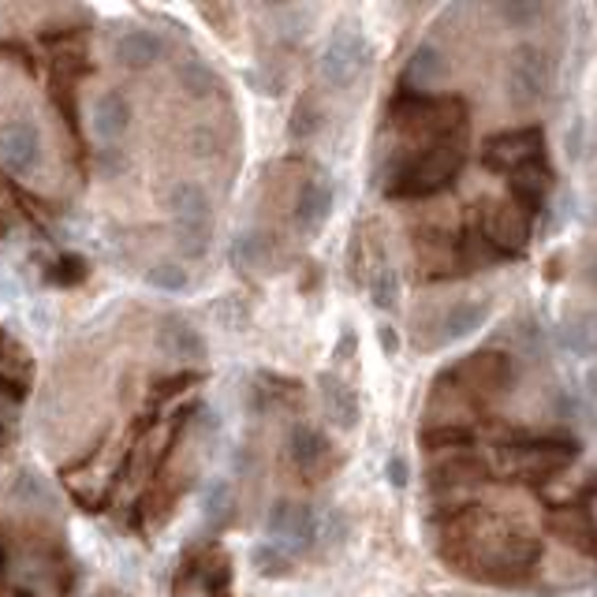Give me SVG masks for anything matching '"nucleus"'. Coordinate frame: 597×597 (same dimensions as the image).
<instances>
[{
	"mask_svg": "<svg viewBox=\"0 0 597 597\" xmlns=\"http://www.w3.org/2000/svg\"><path fill=\"white\" fill-rule=\"evenodd\" d=\"M366 64H370V45H366V38L358 34V26L340 23L333 31V38H329V45L321 49L318 71H321V79H325V87L347 90L366 71Z\"/></svg>",
	"mask_w": 597,
	"mask_h": 597,
	"instance_id": "3",
	"label": "nucleus"
},
{
	"mask_svg": "<svg viewBox=\"0 0 597 597\" xmlns=\"http://www.w3.org/2000/svg\"><path fill=\"white\" fill-rule=\"evenodd\" d=\"M277 262V246L269 232H239L232 243V265L239 273H269Z\"/></svg>",
	"mask_w": 597,
	"mask_h": 597,
	"instance_id": "20",
	"label": "nucleus"
},
{
	"mask_svg": "<svg viewBox=\"0 0 597 597\" xmlns=\"http://www.w3.org/2000/svg\"><path fill=\"white\" fill-rule=\"evenodd\" d=\"M378 336H381V344H384V352H397V344H400V340H397V333H392V325H378Z\"/></svg>",
	"mask_w": 597,
	"mask_h": 597,
	"instance_id": "39",
	"label": "nucleus"
},
{
	"mask_svg": "<svg viewBox=\"0 0 597 597\" xmlns=\"http://www.w3.org/2000/svg\"><path fill=\"white\" fill-rule=\"evenodd\" d=\"M549 191H553V172H549L546 161H530L519 172H512V195H516V206L523 214H538L546 206Z\"/></svg>",
	"mask_w": 597,
	"mask_h": 597,
	"instance_id": "16",
	"label": "nucleus"
},
{
	"mask_svg": "<svg viewBox=\"0 0 597 597\" xmlns=\"http://www.w3.org/2000/svg\"><path fill=\"white\" fill-rule=\"evenodd\" d=\"M504 87L508 101L516 108H535L549 97V57L538 45H519L504 71Z\"/></svg>",
	"mask_w": 597,
	"mask_h": 597,
	"instance_id": "4",
	"label": "nucleus"
},
{
	"mask_svg": "<svg viewBox=\"0 0 597 597\" xmlns=\"http://www.w3.org/2000/svg\"><path fill=\"white\" fill-rule=\"evenodd\" d=\"M541 556V541L535 535H523V530H512L493 541V549L485 553V567H493V578L501 583H516L538 564Z\"/></svg>",
	"mask_w": 597,
	"mask_h": 597,
	"instance_id": "7",
	"label": "nucleus"
},
{
	"mask_svg": "<svg viewBox=\"0 0 597 597\" xmlns=\"http://www.w3.org/2000/svg\"><path fill=\"white\" fill-rule=\"evenodd\" d=\"M485 478H490V467H485L482 456L456 452L429 467V490H463V485H478Z\"/></svg>",
	"mask_w": 597,
	"mask_h": 597,
	"instance_id": "14",
	"label": "nucleus"
},
{
	"mask_svg": "<svg viewBox=\"0 0 597 597\" xmlns=\"http://www.w3.org/2000/svg\"><path fill=\"white\" fill-rule=\"evenodd\" d=\"M594 220H597V206H594Z\"/></svg>",
	"mask_w": 597,
	"mask_h": 597,
	"instance_id": "42",
	"label": "nucleus"
},
{
	"mask_svg": "<svg viewBox=\"0 0 597 597\" xmlns=\"http://www.w3.org/2000/svg\"><path fill=\"white\" fill-rule=\"evenodd\" d=\"M586 277H590V288L597 291V259L590 262V269H586Z\"/></svg>",
	"mask_w": 597,
	"mask_h": 597,
	"instance_id": "40",
	"label": "nucleus"
},
{
	"mask_svg": "<svg viewBox=\"0 0 597 597\" xmlns=\"http://www.w3.org/2000/svg\"><path fill=\"white\" fill-rule=\"evenodd\" d=\"M418 445L426 452H467L474 445V429L456 426V422H437L418 434Z\"/></svg>",
	"mask_w": 597,
	"mask_h": 597,
	"instance_id": "25",
	"label": "nucleus"
},
{
	"mask_svg": "<svg viewBox=\"0 0 597 597\" xmlns=\"http://www.w3.org/2000/svg\"><path fill=\"white\" fill-rule=\"evenodd\" d=\"M370 299H374V307H381V310L397 307V302H400V273L389 269V265L374 269V277H370Z\"/></svg>",
	"mask_w": 597,
	"mask_h": 597,
	"instance_id": "30",
	"label": "nucleus"
},
{
	"mask_svg": "<svg viewBox=\"0 0 597 597\" xmlns=\"http://www.w3.org/2000/svg\"><path fill=\"white\" fill-rule=\"evenodd\" d=\"M135 108L119 90H101V94L90 101V131H94L97 142H119L127 131H131Z\"/></svg>",
	"mask_w": 597,
	"mask_h": 597,
	"instance_id": "10",
	"label": "nucleus"
},
{
	"mask_svg": "<svg viewBox=\"0 0 597 597\" xmlns=\"http://www.w3.org/2000/svg\"><path fill=\"white\" fill-rule=\"evenodd\" d=\"M42 158V135L34 124L15 119V124L0 127V164L8 172H31Z\"/></svg>",
	"mask_w": 597,
	"mask_h": 597,
	"instance_id": "11",
	"label": "nucleus"
},
{
	"mask_svg": "<svg viewBox=\"0 0 597 597\" xmlns=\"http://www.w3.org/2000/svg\"><path fill=\"white\" fill-rule=\"evenodd\" d=\"M445 378H467V384H482L485 392H508L516 384V363L501 352H478L452 366Z\"/></svg>",
	"mask_w": 597,
	"mask_h": 597,
	"instance_id": "9",
	"label": "nucleus"
},
{
	"mask_svg": "<svg viewBox=\"0 0 597 597\" xmlns=\"http://www.w3.org/2000/svg\"><path fill=\"white\" fill-rule=\"evenodd\" d=\"M265 535L284 553H307L318 541V508L299 501H277L269 508V519H265Z\"/></svg>",
	"mask_w": 597,
	"mask_h": 597,
	"instance_id": "5",
	"label": "nucleus"
},
{
	"mask_svg": "<svg viewBox=\"0 0 597 597\" xmlns=\"http://www.w3.org/2000/svg\"><path fill=\"white\" fill-rule=\"evenodd\" d=\"M519 340H523V347H527L530 358H541V352H546V336H541V329L535 325V321H523Z\"/></svg>",
	"mask_w": 597,
	"mask_h": 597,
	"instance_id": "34",
	"label": "nucleus"
},
{
	"mask_svg": "<svg viewBox=\"0 0 597 597\" xmlns=\"http://www.w3.org/2000/svg\"><path fill=\"white\" fill-rule=\"evenodd\" d=\"M169 209L176 217V225H209V214H214V202H209V191L195 180H180L176 187L169 191Z\"/></svg>",
	"mask_w": 597,
	"mask_h": 597,
	"instance_id": "19",
	"label": "nucleus"
},
{
	"mask_svg": "<svg viewBox=\"0 0 597 597\" xmlns=\"http://www.w3.org/2000/svg\"><path fill=\"white\" fill-rule=\"evenodd\" d=\"M321 127V108L314 105V101H299L296 105V113H291V124H288V135L296 142H302V139H310Z\"/></svg>",
	"mask_w": 597,
	"mask_h": 597,
	"instance_id": "32",
	"label": "nucleus"
},
{
	"mask_svg": "<svg viewBox=\"0 0 597 597\" xmlns=\"http://www.w3.org/2000/svg\"><path fill=\"white\" fill-rule=\"evenodd\" d=\"M459 164H463V150L456 142H429L426 150L415 153L411 164H403L400 180L392 183L397 198H426L445 191L456 180Z\"/></svg>",
	"mask_w": 597,
	"mask_h": 597,
	"instance_id": "1",
	"label": "nucleus"
},
{
	"mask_svg": "<svg viewBox=\"0 0 597 597\" xmlns=\"http://www.w3.org/2000/svg\"><path fill=\"white\" fill-rule=\"evenodd\" d=\"M583 384H586V397L597 400V358H594L590 366H586V378H583Z\"/></svg>",
	"mask_w": 597,
	"mask_h": 597,
	"instance_id": "38",
	"label": "nucleus"
},
{
	"mask_svg": "<svg viewBox=\"0 0 597 597\" xmlns=\"http://www.w3.org/2000/svg\"><path fill=\"white\" fill-rule=\"evenodd\" d=\"M497 15L508 26H516V31H527V26H535L541 15H546V8H541L538 0H501Z\"/></svg>",
	"mask_w": 597,
	"mask_h": 597,
	"instance_id": "29",
	"label": "nucleus"
},
{
	"mask_svg": "<svg viewBox=\"0 0 597 597\" xmlns=\"http://www.w3.org/2000/svg\"><path fill=\"white\" fill-rule=\"evenodd\" d=\"M549 530L567 541L578 553L594 556L597 560V523L590 519V512H578V508H564V512H553L549 516Z\"/></svg>",
	"mask_w": 597,
	"mask_h": 597,
	"instance_id": "17",
	"label": "nucleus"
},
{
	"mask_svg": "<svg viewBox=\"0 0 597 597\" xmlns=\"http://www.w3.org/2000/svg\"><path fill=\"white\" fill-rule=\"evenodd\" d=\"M321 403H325V415L336 422L340 429H355L358 426V400L347 389V381H340L336 374H321L318 378Z\"/></svg>",
	"mask_w": 597,
	"mask_h": 597,
	"instance_id": "22",
	"label": "nucleus"
},
{
	"mask_svg": "<svg viewBox=\"0 0 597 597\" xmlns=\"http://www.w3.org/2000/svg\"><path fill=\"white\" fill-rule=\"evenodd\" d=\"M0 567H4V546H0Z\"/></svg>",
	"mask_w": 597,
	"mask_h": 597,
	"instance_id": "41",
	"label": "nucleus"
},
{
	"mask_svg": "<svg viewBox=\"0 0 597 597\" xmlns=\"http://www.w3.org/2000/svg\"><path fill=\"white\" fill-rule=\"evenodd\" d=\"M164 53V42L158 38L153 31H142V26H131V31H124L113 45V57L124 64V68H150V64H158Z\"/></svg>",
	"mask_w": 597,
	"mask_h": 597,
	"instance_id": "18",
	"label": "nucleus"
},
{
	"mask_svg": "<svg viewBox=\"0 0 597 597\" xmlns=\"http://www.w3.org/2000/svg\"><path fill=\"white\" fill-rule=\"evenodd\" d=\"M288 456L302 474H314L329 463V437L314 426H296L288 434Z\"/></svg>",
	"mask_w": 597,
	"mask_h": 597,
	"instance_id": "21",
	"label": "nucleus"
},
{
	"mask_svg": "<svg viewBox=\"0 0 597 597\" xmlns=\"http://www.w3.org/2000/svg\"><path fill=\"white\" fill-rule=\"evenodd\" d=\"M158 347L169 358H180V363H202L206 358V340L191 321H183L176 314H169L158 329Z\"/></svg>",
	"mask_w": 597,
	"mask_h": 597,
	"instance_id": "15",
	"label": "nucleus"
},
{
	"mask_svg": "<svg viewBox=\"0 0 597 597\" xmlns=\"http://www.w3.org/2000/svg\"><path fill=\"white\" fill-rule=\"evenodd\" d=\"M176 236H180V251L187 254V259H198V254H206L209 225H176Z\"/></svg>",
	"mask_w": 597,
	"mask_h": 597,
	"instance_id": "33",
	"label": "nucleus"
},
{
	"mask_svg": "<svg viewBox=\"0 0 597 597\" xmlns=\"http://www.w3.org/2000/svg\"><path fill=\"white\" fill-rule=\"evenodd\" d=\"M180 82H183V90H187L191 97H209V94H217V90H220V76L198 57L180 64Z\"/></svg>",
	"mask_w": 597,
	"mask_h": 597,
	"instance_id": "26",
	"label": "nucleus"
},
{
	"mask_svg": "<svg viewBox=\"0 0 597 597\" xmlns=\"http://www.w3.org/2000/svg\"><path fill=\"white\" fill-rule=\"evenodd\" d=\"M232 485L225 482V478H217V482H209L206 497H202V516H206L209 527H225L228 516H232Z\"/></svg>",
	"mask_w": 597,
	"mask_h": 597,
	"instance_id": "27",
	"label": "nucleus"
},
{
	"mask_svg": "<svg viewBox=\"0 0 597 597\" xmlns=\"http://www.w3.org/2000/svg\"><path fill=\"white\" fill-rule=\"evenodd\" d=\"M384 474H389V482L397 485V490H403V485L411 482V467H407V459H403V456H392V459H389V467H384Z\"/></svg>",
	"mask_w": 597,
	"mask_h": 597,
	"instance_id": "36",
	"label": "nucleus"
},
{
	"mask_svg": "<svg viewBox=\"0 0 597 597\" xmlns=\"http://www.w3.org/2000/svg\"><path fill=\"white\" fill-rule=\"evenodd\" d=\"M146 284L158 291H183L187 288V269H183L180 262H158L146 273Z\"/></svg>",
	"mask_w": 597,
	"mask_h": 597,
	"instance_id": "31",
	"label": "nucleus"
},
{
	"mask_svg": "<svg viewBox=\"0 0 597 597\" xmlns=\"http://www.w3.org/2000/svg\"><path fill=\"white\" fill-rule=\"evenodd\" d=\"M397 124L411 127V131H426L434 142H452V135L463 124V108L456 97H434V94H411L403 90L392 105Z\"/></svg>",
	"mask_w": 597,
	"mask_h": 597,
	"instance_id": "2",
	"label": "nucleus"
},
{
	"mask_svg": "<svg viewBox=\"0 0 597 597\" xmlns=\"http://www.w3.org/2000/svg\"><path fill=\"white\" fill-rule=\"evenodd\" d=\"M329 214H333V180L325 172H318V176L302 183L296 198V228L302 236H318L325 228Z\"/></svg>",
	"mask_w": 597,
	"mask_h": 597,
	"instance_id": "12",
	"label": "nucleus"
},
{
	"mask_svg": "<svg viewBox=\"0 0 597 597\" xmlns=\"http://www.w3.org/2000/svg\"><path fill=\"white\" fill-rule=\"evenodd\" d=\"M482 232L504 254H519L530 243L527 214H523L516 202H490L482 214Z\"/></svg>",
	"mask_w": 597,
	"mask_h": 597,
	"instance_id": "8",
	"label": "nucleus"
},
{
	"mask_svg": "<svg viewBox=\"0 0 597 597\" xmlns=\"http://www.w3.org/2000/svg\"><path fill=\"white\" fill-rule=\"evenodd\" d=\"M578 146H583V124H575L572 135H567V158H572V161L578 158V153H583Z\"/></svg>",
	"mask_w": 597,
	"mask_h": 597,
	"instance_id": "37",
	"label": "nucleus"
},
{
	"mask_svg": "<svg viewBox=\"0 0 597 597\" xmlns=\"http://www.w3.org/2000/svg\"><path fill=\"white\" fill-rule=\"evenodd\" d=\"M560 347L575 358H597V314H575L560 325Z\"/></svg>",
	"mask_w": 597,
	"mask_h": 597,
	"instance_id": "24",
	"label": "nucleus"
},
{
	"mask_svg": "<svg viewBox=\"0 0 597 597\" xmlns=\"http://www.w3.org/2000/svg\"><path fill=\"white\" fill-rule=\"evenodd\" d=\"M541 150H546V135H541V127H516V131L493 135V139L485 142L482 158L490 169L519 172L523 164L541 161Z\"/></svg>",
	"mask_w": 597,
	"mask_h": 597,
	"instance_id": "6",
	"label": "nucleus"
},
{
	"mask_svg": "<svg viewBox=\"0 0 597 597\" xmlns=\"http://www.w3.org/2000/svg\"><path fill=\"white\" fill-rule=\"evenodd\" d=\"M445 76H448V57L437 42L415 45V53L403 64V87H407L411 94H426L429 87L445 82Z\"/></svg>",
	"mask_w": 597,
	"mask_h": 597,
	"instance_id": "13",
	"label": "nucleus"
},
{
	"mask_svg": "<svg viewBox=\"0 0 597 597\" xmlns=\"http://www.w3.org/2000/svg\"><path fill=\"white\" fill-rule=\"evenodd\" d=\"M485 321H490V302L463 299V302H452V307L445 310V318H440V329H445L448 344H456V340L474 336L478 329L485 325Z\"/></svg>",
	"mask_w": 597,
	"mask_h": 597,
	"instance_id": "23",
	"label": "nucleus"
},
{
	"mask_svg": "<svg viewBox=\"0 0 597 597\" xmlns=\"http://www.w3.org/2000/svg\"><path fill=\"white\" fill-rule=\"evenodd\" d=\"M251 564L262 578H288L291 575V556L284 553L273 541H262V546L251 549Z\"/></svg>",
	"mask_w": 597,
	"mask_h": 597,
	"instance_id": "28",
	"label": "nucleus"
},
{
	"mask_svg": "<svg viewBox=\"0 0 597 597\" xmlns=\"http://www.w3.org/2000/svg\"><path fill=\"white\" fill-rule=\"evenodd\" d=\"M228 583H232V567H228V560H220V567L214 564V572H209L206 586L214 597H228Z\"/></svg>",
	"mask_w": 597,
	"mask_h": 597,
	"instance_id": "35",
	"label": "nucleus"
}]
</instances>
